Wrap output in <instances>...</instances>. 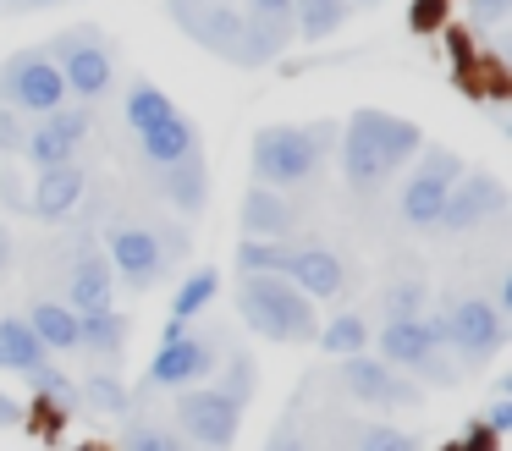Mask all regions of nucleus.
Returning a JSON list of instances; mask_svg holds the SVG:
<instances>
[{"instance_id":"nucleus-22","label":"nucleus","mask_w":512,"mask_h":451,"mask_svg":"<svg viewBox=\"0 0 512 451\" xmlns=\"http://www.w3.org/2000/svg\"><path fill=\"white\" fill-rule=\"evenodd\" d=\"M23 319L45 341V352H78V314L67 303H28Z\"/></svg>"},{"instance_id":"nucleus-31","label":"nucleus","mask_w":512,"mask_h":451,"mask_svg":"<svg viewBox=\"0 0 512 451\" xmlns=\"http://www.w3.org/2000/svg\"><path fill=\"white\" fill-rule=\"evenodd\" d=\"M122 451H188V440L166 435V429H155V424H133L122 440Z\"/></svg>"},{"instance_id":"nucleus-21","label":"nucleus","mask_w":512,"mask_h":451,"mask_svg":"<svg viewBox=\"0 0 512 451\" xmlns=\"http://www.w3.org/2000/svg\"><path fill=\"white\" fill-rule=\"evenodd\" d=\"M39 363H50V352H45V341L28 330V319L23 314H0V369L28 374V369H39Z\"/></svg>"},{"instance_id":"nucleus-37","label":"nucleus","mask_w":512,"mask_h":451,"mask_svg":"<svg viewBox=\"0 0 512 451\" xmlns=\"http://www.w3.org/2000/svg\"><path fill=\"white\" fill-rule=\"evenodd\" d=\"M265 451H309V440H303L298 429H292V418H287V424H281L276 435H270V446H265Z\"/></svg>"},{"instance_id":"nucleus-28","label":"nucleus","mask_w":512,"mask_h":451,"mask_svg":"<svg viewBox=\"0 0 512 451\" xmlns=\"http://www.w3.org/2000/svg\"><path fill=\"white\" fill-rule=\"evenodd\" d=\"M226 374H221V391L232 396L237 407H248L254 402V385H259V369H254V358H248V352H226Z\"/></svg>"},{"instance_id":"nucleus-44","label":"nucleus","mask_w":512,"mask_h":451,"mask_svg":"<svg viewBox=\"0 0 512 451\" xmlns=\"http://www.w3.org/2000/svg\"><path fill=\"white\" fill-rule=\"evenodd\" d=\"M446 451H457V446H446Z\"/></svg>"},{"instance_id":"nucleus-41","label":"nucleus","mask_w":512,"mask_h":451,"mask_svg":"<svg viewBox=\"0 0 512 451\" xmlns=\"http://www.w3.org/2000/svg\"><path fill=\"white\" fill-rule=\"evenodd\" d=\"M50 6H61V0H12V11H50Z\"/></svg>"},{"instance_id":"nucleus-4","label":"nucleus","mask_w":512,"mask_h":451,"mask_svg":"<svg viewBox=\"0 0 512 451\" xmlns=\"http://www.w3.org/2000/svg\"><path fill=\"white\" fill-rule=\"evenodd\" d=\"M237 314L254 336L281 341V347H303V341L320 336V314H314V297L298 292L287 275H265V270H243L237 281Z\"/></svg>"},{"instance_id":"nucleus-26","label":"nucleus","mask_w":512,"mask_h":451,"mask_svg":"<svg viewBox=\"0 0 512 451\" xmlns=\"http://www.w3.org/2000/svg\"><path fill=\"white\" fill-rule=\"evenodd\" d=\"M424 303H430V286L419 281V275H408V281H391L386 292H380V325H397V319H419Z\"/></svg>"},{"instance_id":"nucleus-18","label":"nucleus","mask_w":512,"mask_h":451,"mask_svg":"<svg viewBox=\"0 0 512 451\" xmlns=\"http://www.w3.org/2000/svg\"><path fill=\"white\" fill-rule=\"evenodd\" d=\"M298 231V209L287 204V193L254 182L243 193V237H259V242H287Z\"/></svg>"},{"instance_id":"nucleus-34","label":"nucleus","mask_w":512,"mask_h":451,"mask_svg":"<svg viewBox=\"0 0 512 451\" xmlns=\"http://www.w3.org/2000/svg\"><path fill=\"white\" fill-rule=\"evenodd\" d=\"M23 138H28V116L12 105H0V154H6V160L23 154Z\"/></svg>"},{"instance_id":"nucleus-16","label":"nucleus","mask_w":512,"mask_h":451,"mask_svg":"<svg viewBox=\"0 0 512 451\" xmlns=\"http://www.w3.org/2000/svg\"><path fill=\"white\" fill-rule=\"evenodd\" d=\"M89 138V110H45L39 116V127H28L23 138V160L28 165H56V160H72L78 154V143Z\"/></svg>"},{"instance_id":"nucleus-10","label":"nucleus","mask_w":512,"mask_h":451,"mask_svg":"<svg viewBox=\"0 0 512 451\" xmlns=\"http://www.w3.org/2000/svg\"><path fill=\"white\" fill-rule=\"evenodd\" d=\"M177 424L182 435L199 451H226L237 440V424H243V407L221 391V385H204V391H182L177 402Z\"/></svg>"},{"instance_id":"nucleus-40","label":"nucleus","mask_w":512,"mask_h":451,"mask_svg":"<svg viewBox=\"0 0 512 451\" xmlns=\"http://www.w3.org/2000/svg\"><path fill=\"white\" fill-rule=\"evenodd\" d=\"M457 451H496V435H490V429H474V440H457Z\"/></svg>"},{"instance_id":"nucleus-5","label":"nucleus","mask_w":512,"mask_h":451,"mask_svg":"<svg viewBox=\"0 0 512 451\" xmlns=\"http://www.w3.org/2000/svg\"><path fill=\"white\" fill-rule=\"evenodd\" d=\"M122 116H127L138 149H144V160L155 165V171H160V165H177V160H188V154L204 149V143H199V127H193V121L182 116V110L171 105V99L160 94L155 83H133V88H127Z\"/></svg>"},{"instance_id":"nucleus-43","label":"nucleus","mask_w":512,"mask_h":451,"mask_svg":"<svg viewBox=\"0 0 512 451\" xmlns=\"http://www.w3.org/2000/svg\"><path fill=\"white\" fill-rule=\"evenodd\" d=\"M347 6H380V0H347Z\"/></svg>"},{"instance_id":"nucleus-33","label":"nucleus","mask_w":512,"mask_h":451,"mask_svg":"<svg viewBox=\"0 0 512 451\" xmlns=\"http://www.w3.org/2000/svg\"><path fill=\"white\" fill-rule=\"evenodd\" d=\"M243 17H254V22H265V28H281V33H292V0H243Z\"/></svg>"},{"instance_id":"nucleus-9","label":"nucleus","mask_w":512,"mask_h":451,"mask_svg":"<svg viewBox=\"0 0 512 451\" xmlns=\"http://www.w3.org/2000/svg\"><path fill=\"white\" fill-rule=\"evenodd\" d=\"M446 347H452L468 369L490 363L501 347H507V319H501V303H485V297H457V303L446 308Z\"/></svg>"},{"instance_id":"nucleus-14","label":"nucleus","mask_w":512,"mask_h":451,"mask_svg":"<svg viewBox=\"0 0 512 451\" xmlns=\"http://www.w3.org/2000/svg\"><path fill=\"white\" fill-rule=\"evenodd\" d=\"M215 369H221V341L188 336V330H182V336L160 341V352H155V363H149L144 380H149V385H171V391H182V385H204Z\"/></svg>"},{"instance_id":"nucleus-6","label":"nucleus","mask_w":512,"mask_h":451,"mask_svg":"<svg viewBox=\"0 0 512 451\" xmlns=\"http://www.w3.org/2000/svg\"><path fill=\"white\" fill-rule=\"evenodd\" d=\"M45 50H50V61H56V72H61V83H67V94L100 99L105 88L116 83V55H111V44H105V33L94 28V22H78V28L56 33Z\"/></svg>"},{"instance_id":"nucleus-12","label":"nucleus","mask_w":512,"mask_h":451,"mask_svg":"<svg viewBox=\"0 0 512 451\" xmlns=\"http://www.w3.org/2000/svg\"><path fill=\"white\" fill-rule=\"evenodd\" d=\"M441 341H435V330L424 325V314L419 319H397V325H380V352L375 358L380 363H391V369H419V374H430V380H457V369L441 358Z\"/></svg>"},{"instance_id":"nucleus-17","label":"nucleus","mask_w":512,"mask_h":451,"mask_svg":"<svg viewBox=\"0 0 512 451\" xmlns=\"http://www.w3.org/2000/svg\"><path fill=\"white\" fill-rule=\"evenodd\" d=\"M83 187H89V171L78 160H56V165H39V182H34V220H67L78 209Z\"/></svg>"},{"instance_id":"nucleus-20","label":"nucleus","mask_w":512,"mask_h":451,"mask_svg":"<svg viewBox=\"0 0 512 451\" xmlns=\"http://www.w3.org/2000/svg\"><path fill=\"white\" fill-rule=\"evenodd\" d=\"M155 182H160V193H166V204H177L182 215H199V209L210 204V165H204V149L188 154V160H177V165H160Z\"/></svg>"},{"instance_id":"nucleus-38","label":"nucleus","mask_w":512,"mask_h":451,"mask_svg":"<svg viewBox=\"0 0 512 451\" xmlns=\"http://www.w3.org/2000/svg\"><path fill=\"white\" fill-rule=\"evenodd\" d=\"M441 22V0H419L413 6V28H435Z\"/></svg>"},{"instance_id":"nucleus-32","label":"nucleus","mask_w":512,"mask_h":451,"mask_svg":"<svg viewBox=\"0 0 512 451\" xmlns=\"http://www.w3.org/2000/svg\"><path fill=\"white\" fill-rule=\"evenodd\" d=\"M28 385H34L39 396H50V402H78V385H72L61 369H50V363H39V369H28Z\"/></svg>"},{"instance_id":"nucleus-39","label":"nucleus","mask_w":512,"mask_h":451,"mask_svg":"<svg viewBox=\"0 0 512 451\" xmlns=\"http://www.w3.org/2000/svg\"><path fill=\"white\" fill-rule=\"evenodd\" d=\"M23 418H28V413H23V407H17V402H12V396L0 391V429H17V424H23Z\"/></svg>"},{"instance_id":"nucleus-35","label":"nucleus","mask_w":512,"mask_h":451,"mask_svg":"<svg viewBox=\"0 0 512 451\" xmlns=\"http://www.w3.org/2000/svg\"><path fill=\"white\" fill-rule=\"evenodd\" d=\"M485 429H490V435H507V429H512V391H507V385H501V391H496V402H490Z\"/></svg>"},{"instance_id":"nucleus-2","label":"nucleus","mask_w":512,"mask_h":451,"mask_svg":"<svg viewBox=\"0 0 512 451\" xmlns=\"http://www.w3.org/2000/svg\"><path fill=\"white\" fill-rule=\"evenodd\" d=\"M336 143H342V182L353 187V193H375V187H386L391 176L424 149V127L408 116L364 105V110L347 116V127Z\"/></svg>"},{"instance_id":"nucleus-36","label":"nucleus","mask_w":512,"mask_h":451,"mask_svg":"<svg viewBox=\"0 0 512 451\" xmlns=\"http://www.w3.org/2000/svg\"><path fill=\"white\" fill-rule=\"evenodd\" d=\"M507 11H512V0H468V17H474L479 28H496Z\"/></svg>"},{"instance_id":"nucleus-13","label":"nucleus","mask_w":512,"mask_h":451,"mask_svg":"<svg viewBox=\"0 0 512 451\" xmlns=\"http://www.w3.org/2000/svg\"><path fill=\"white\" fill-rule=\"evenodd\" d=\"M336 385H342L358 407H419V391H413L391 363H380L375 352H353V358L336 363Z\"/></svg>"},{"instance_id":"nucleus-24","label":"nucleus","mask_w":512,"mask_h":451,"mask_svg":"<svg viewBox=\"0 0 512 451\" xmlns=\"http://www.w3.org/2000/svg\"><path fill=\"white\" fill-rule=\"evenodd\" d=\"M347 11H353L347 0H292V28H298V39L320 44L347 22Z\"/></svg>"},{"instance_id":"nucleus-29","label":"nucleus","mask_w":512,"mask_h":451,"mask_svg":"<svg viewBox=\"0 0 512 451\" xmlns=\"http://www.w3.org/2000/svg\"><path fill=\"white\" fill-rule=\"evenodd\" d=\"M83 402H89L94 413H127V385L111 380V374H94V380L83 385Z\"/></svg>"},{"instance_id":"nucleus-3","label":"nucleus","mask_w":512,"mask_h":451,"mask_svg":"<svg viewBox=\"0 0 512 451\" xmlns=\"http://www.w3.org/2000/svg\"><path fill=\"white\" fill-rule=\"evenodd\" d=\"M336 138L342 127L336 121H276V127H259L254 143H248V160H254V182L276 187H309L314 176L325 171V160L336 154Z\"/></svg>"},{"instance_id":"nucleus-19","label":"nucleus","mask_w":512,"mask_h":451,"mask_svg":"<svg viewBox=\"0 0 512 451\" xmlns=\"http://www.w3.org/2000/svg\"><path fill=\"white\" fill-rule=\"evenodd\" d=\"M111 286H116L111 259H105V253L94 248V242H83L78 259H72V281H67V303H72V314L105 308V303H111Z\"/></svg>"},{"instance_id":"nucleus-15","label":"nucleus","mask_w":512,"mask_h":451,"mask_svg":"<svg viewBox=\"0 0 512 451\" xmlns=\"http://www.w3.org/2000/svg\"><path fill=\"white\" fill-rule=\"evenodd\" d=\"M501 209H507V187H501V176L463 171L452 182V193H446L435 226H441V231H474V226H485V220H496Z\"/></svg>"},{"instance_id":"nucleus-1","label":"nucleus","mask_w":512,"mask_h":451,"mask_svg":"<svg viewBox=\"0 0 512 451\" xmlns=\"http://www.w3.org/2000/svg\"><path fill=\"white\" fill-rule=\"evenodd\" d=\"M166 17L177 22L182 39H193L204 55H215V61H226V66H248V72L281 61V50L292 44V33L243 17L232 0H166Z\"/></svg>"},{"instance_id":"nucleus-23","label":"nucleus","mask_w":512,"mask_h":451,"mask_svg":"<svg viewBox=\"0 0 512 451\" xmlns=\"http://www.w3.org/2000/svg\"><path fill=\"white\" fill-rule=\"evenodd\" d=\"M122 341H127V314H116L111 303L105 308H89L78 314V347L83 352H100V358H122Z\"/></svg>"},{"instance_id":"nucleus-42","label":"nucleus","mask_w":512,"mask_h":451,"mask_svg":"<svg viewBox=\"0 0 512 451\" xmlns=\"http://www.w3.org/2000/svg\"><path fill=\"white\" fill-rule=\"evenodd\" d=\"M6 264H12V237L0 231V270H6Z\"/></svg>"},{"instance_id":"nucleus-27","label":"nucleus","mask_w":512,"mask_h":451,"mask_svg":"<svg viewBox=\"0 0 512 451\" xmlns=\"http://www.w3.org/2000/svg\"><path fill=\"white\" fill-rule=\"evenodd\" d=\"M320 341L331 358H353V352H364L369 347V325H364V314H336L331 325H320Z\"/></svg>"},{"instance_id":"nucleus-7","label":"nucleus","mask_w":512,"mask_h":451,"mask_svg":"<svg viewBox=\"0 0 512 451\" xmlns=\"http://www.w3.org/2000/svg\"><path fill=\"white\" fill-rule=\"evenodd\" d=\"M0 105L23 110V116H45V110L67 105V83H61V72H56L45 44L17 50L12 61L0 66Z\"/></svg>"},{"instance_id":"nucleus-30","label":"nucleus","mask_w":512,"mask_h":451,"mask_svg":"<svg viewBox=\"0 0 512 451\" xmlns=\"http://www.w3.org/2000/svg\"><path fill=\"white\" fill-rule=\"evenodd\" d=\"M353 451H419V440H413V435H402V429L369 424V429H358Z\"/></svg>"},{"instance_id":"nucleus-8","label":"nucleus","mask_w":512,"mask_h":451,"mask_svg":"<svg viewBox=\"0 0 512 451\" xmlns=\"http://www.w3.org/2000/svg\"><path fill=\"white\" fill-rule=\"evenodd\" d=\"M419 154H424V165L408 176V187H402V226H413V231L435 226V215H441L452 182L468 171L463 154H452L446 143H424Z\"/></svg>"},{"instance_id":"nucleus-25","label":"nucleus","mask_w":512,"mask_h":451,"mask_svg":"<svg viewBox=\"0 0 512 451\" xmlns=\"http://www.w3.org/2000/svg\"><path fill=\"white\" fill-rule=\"evenodd\" d=\"M215 292H221V270H215V264L193 270L188 281L177 286V297H171V325H188V319H199L204 308L215 303Z\"/></svg>"},{"instance_id":"nucleus-11","label":"nucleus","mask_w":512,"mask_h":451,"mask_svg":"<svg viewBox=\"0 0 512 451\" xmlns=\"http://www.w3.org/2000/svg\"><path fill=\"white\" fill-rule=\"evenodd\" d=\"M105 259H111V275H122L133 292H149L166 270V237L149 226H105Z\"/></svg>"}]
</instances>
